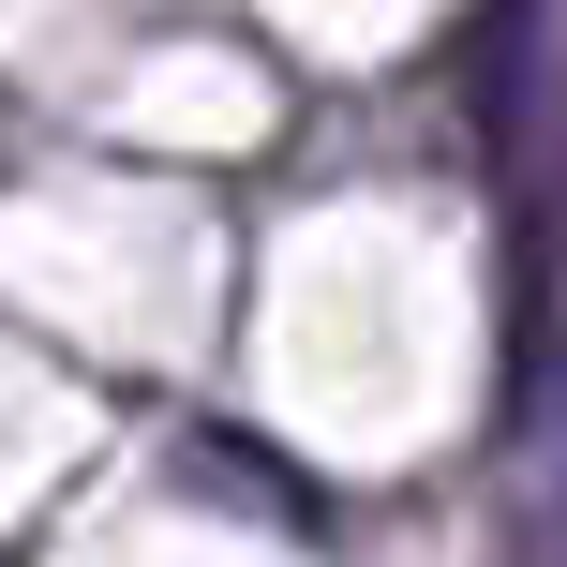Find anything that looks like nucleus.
<instances>
[{"instance_id":"f257e3e1","label":"nucleus","mask_w":567,"mask_h":567,"mask_svg":"<svg viewBox=\"0 0 567 567\" xmlns=\"http://www.w3.org/2000/svg\"><path fill=\"white\" fill-rule=\"evenodd\" d=\"M179 493H209V508H269V523H313V493L299 478H269V449H239V433H195V449H179Z\"/></svg>"}]
</instances>
